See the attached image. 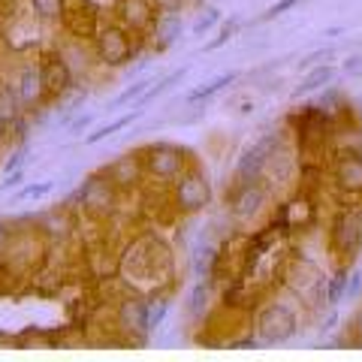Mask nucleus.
<instances>
[{
    "mask_svg": "<svg viewBox=\"0 0 362 362\" xmlns=\"http://www.w3.org/2000/svg\"><path fill=\"white\" fill-rule=\"evenodd\" d=\"M296 4H299V0H284V4H278V6H272V9H269V16H278V13H287V9H290V6H296Z\"/></svg>",
    "mask_w": 362,
    "mask_h": 362,
    "instance_id": "10",
    "label": "nucleus"
},
{
    "mask_svg": "<svg viewBox=\"0 0 362 362\" xmlns=\"http://www.w3.org/2000/svg\"><path fill=\"white\" fill-rule=\"evenodd\" d=\"M230 82H235V73H226V76L214 78V82H209V85H202V88H197V90H190L187 103H197V100H206L209 94H214V90H221L223 85H230Z\"/></svg>",
    "mask_w": 362,
    "mask_h": 362,
    "instance_id": "6",
    "label": "nucleus"
},
{
    "mask_svg": "<svg viewBox=\"0 0 362 362\" xmlns=\"http://www.w3.org/2000/svg\"><path fill=\"white\" fill-rule=\"evenodd\" d=\"M296 329V320L287 308H272L263 314V323H259V332H263L266 341H284Z\"/></svg>",
    "mask_w": 362,
    "mask_h": 362,
    "instance_id": "1",
    "label": "nucleus"
},
{
    "mask_svg": "<svg viewBox=\"0 0 362 362\" xmlns=\"http://www.w3.org/2000/svg\"><path fill=\"white\" fill-rule=\"evenodd\" d=\"M338 185L350 190V194L362 190V157H344L338 163Z\"/></svg>",
    "mask_w": 362,
    "mask_h": 362,
    "instance_id": "3",
    "label": "nucleus"
},
{
    "mask_svg": "<svg viewBox=\"0 0 362 362\" xmlns=\"http://www.w3.org/2000/svg\"><path fill=\"white\" fill-rule=\"evenodd\" d=\"M259 202H263V197H259V190L247 187L245 194L239 197V202H235V214H239V218H251V214L259 209Z\"/></svg>",
    "mask_w": 362,
    "mask_h": 362,
    "instance_id": "5",
    "label": "nucleus"
},
{
    "mask_svg": "<svg viewBox=\"0 0 362 362\" xmlns=\"http://www.w3.org/2000/svg\"><path fill=\"white\" fill-rule=\"evenodd\" d=\"M362 242V218L359 214H344L335 223V245L341 251H354V247Z\"/></svg>",
    "mask_w": 362,
    "mask_h": 362,
    "instance_id": "2",
    "label": "nucleus"
},
{
    "mask_svg": "<svg viewBox=\"0 0 362 362\" xmlns=\"http://www.w3.org/2000/svg\"><path fill=\"white\" fill-rule=\"evenodd\" d=\"M21 157H25V151H18V154H16V157H13V160H9V169H16V166H18V163H21Z\"/></svg>",
    "mask_w": 362,
    "mask_h": 362,
    "instance_id": "13",
    "label": "nucleus"
},
{
    "mask_svg": "<svg viewBox=\"0 0 362 362\" xmlns=\"http://www.w3.org/2000/svg\"><path fill=\"white\" fill-rule=\"evenodd\" d=\"M133 118H136V115H124V118H118L115 124H106V127H100L97 133H90V139H88V142H100V139H106V136H112V133L124 130V127H127V124H130Z\"/></svg>",
    "mask_w": 362,
    "mask_h": 362,
    "instance_id": "7",
    "label": "nucleus"
},
{
    "mask_svg": "<svg viewBox=\"0 0 362 362\" xmlns=\"http://www.w3.org/2000/svg\"><path fill=\"white\" fill-rule=\"evenodd\" d=\"M362 70V58H354V61H347V73H356Z\"/></svg>",
    "mask_w": 362,
    "mask_h": 362,
    "instance_id": "12",
    "label": "nucleus"
},
{
    "mask_svg": "<svg viewBox=\"0 0 362 362\" xmlns=\"http://www.w3.org/2000/svg\"><path fill=\"white\" fill-rule=\"evenodd\" d=\"M0 239H4V230H0Z\"/></svg>",
    "mask_w": 362,
    "mask_h": 362,
    "instance_id": "15",
    "label": "nucleus"
},
{
    "mask_svg": "<svg viewBox=\"0 0 362 362\" xmlns=\"http://www.w3.org/2000/svg\"><path fill=\"white\" fill-rule=\"evenodd\" d=\"M33 78H37L33 73H28V76H25V97H28V100H30V94H33Z\"/></svg>",
    "mask_w": 362,
    "mask_h": 362,
    "instance_id": "11",
    "label": "nucleus"
},
{
    "mask_svg": "<svg viewBox=\"0 0 362 362\" xmlns=\"http://www.w3.org/2000/svg\"><path fill=\"white\" fill-rule=\"evenodd\" d=\"M45 190H52L49 181H45V185H37V187H25V190H21V194H18V199H25V197H42Z\"/></svg>",
    "mask_w": 362,
    "mask_h": 362,
    "instance_id": "9",
    "label": "nucleus"
},
{
    "mask_svg": "<svg viewBox=\"0 0 362 362\" xmlns=\"http://www.w3.org/2000/svg\"><path fill=\"white\" fill-rule=\"evenodd\" d=\"M332 76H335V70H332V66H317V70H311V76L305 78V82L296 88V94H308V90H317L320 85H326V82H329Z\"/></svg>",
    "mask_w": 362,
    "mask_h": 362,
    "instance_id": "4",
    "label": "nucleus"
},
{
    "mask_svg": "<svg viewBox=\"0 0 362 362\" xmlns=\"http://www.w3.org/2000/svg\"><path fill=\"white\" fill-rule=\"evenodd\" d=\"M356 335L362 338V314H359V320H356Z\"/></svg>",
    "mask_w": 362,
    "mask_h": 362,
    "instance_id": "14",
    "label": "nucleus"
},
{
    "mask_svg": "<svg viewBox=\"0 0 362 362\" xmlns=\"http://www.w3.org/2000/svg\"><path fill=\"white\" fill-rule=\"evenodd\" d=\"M145 88H148V85H145V82H139V85H133V88H127V90H124V94L115 100V103H112V109H118V106H124V103H130V100L136 97V94H142V90Z\"/></svg>",
    "mask_w": 362,
    "mask_h": 362,
    "instance_id": "8",
    "label": "nucleus"
}]
</instances>
